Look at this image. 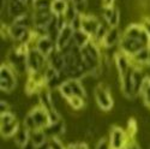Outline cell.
<instances>
[{
	"mask_svg": "<svg viewBox=\"0 0 150 149\" xmlns=\"http://www.w3.org/2000/svg\"><path fill=\"white\" fill-rule=\"evenodd\" d=\"M78 11V13L85 15L86 13V7H88V0H70Z\"/></svg>",
	"mask_w": 150,
	"mask_h": 149,
	"instance_id": "4316f807",
	"label": "cell"
},
{
	"mask_svg": "<svg viewBox=\"0 0 150 149\" xmlns=\"http://www.w3.org/2000/svg\"><path fill=\"white\" fill-rule=\"evenodd\" d=\"M49 149H51V148H49Z\"/></svg>",
	"mask_w": 150,
	"mask_h": 149,
	"instance_id": "b9f144b4",
	"label": "cell"
},
{
	"mask_svg": "<svg viewBox=\"0 0 150 149\" xmlns=\"http://www.w3.org/2000/svg\"><path fill=\"white\" fill-rule=\"evenodd\" d=\"M0 108H1V114H4V113H8V112H11V106L6 102V101H3L1 100V102H0Z\"/></svg>",
	"mask_w": 150,
	"mask_h": 149,
	"instance_id": "d6a6232c",
	"label": "cell"
},
{
	"mask_svg": "<svg viewBox=\"0 0 150 149\" xmlns=\"http://www.w3.org/2000/svg\"><path fill=\"white\" fill-rule=\"evenodd\" d=\"M27 64L28 71L33 72H41L48 65V58L45 57L37 48H30L27 55Z\"/></svg>",
	"mask_w": 150,
	"mask_h": 149,
	"instance_id": "6da1fadb",
	"label": "cell"
},
{
	"mask_svg": "<svg viewBox=\"0 0 150 149\" xmlns=\"http://www.w3.org/2000/svg\"><path fill=\"white\" fill-rule=\"evenodd\" d=\"M82 23H83V15L78 13L77 17L70 23V26L73 28L74 31H76V30H81L82 29Z\"/></svg>",
	"mask_w": 150,
	"mask_h": 149,
	"instance_id": "f1b7e54d",
	"label": "cell"
},
{
	"mask_svg": "<svg viewBox=\"0 0 150 149\" xmlns=\"http://www.w3.org/2000/svg\"><path fill=\"white\" fill-rule=\"evenodd\" d=\"M43 130L47 133V136H51V137H60V136L65 135L66 126H65V123L60 119V120H58L55 123H51Z\"/></svg>",
	"mask_w": 150,
	"mask_h": 149,
	"instance_id": "7c38bea8",
	"label": "cell"
},
{
	"mask_svg": "<svg viewBox=\"0 0 150 149\" xmlns=\"http://www.w3.org/2000/svg\"><path fill=\"white\" fill-rule=\"evenodd\" d=\"M95 149H110V143L106 137H102L101 140L97 141Z\"/></svg>",
	"mask_w": 150,
	"mask_h": 149,
	"instance_id": "1f68e13d",
	"label": "cell"
},
{
	"mask_svg": "<svg viewBox=\"0 0 150 149\" xmlns=\"http://www.w3.org/2000/svg\"><path fill=\"white\" fill-rule=\"evenodd\" d=\"M21 149H37V145H36L31 140H29V141H28L25 144H24Z\"/></svg>",
	"mask_w": 150,
	"mask_h": 149,
	"instance_id": "836d02e7",
	"label": "cell"
},
{
	"mask_svg": "<svg viewBox=\"0 0 150 149\" xmlns=\"http://www.w3.org/2000/svg\"><path fill=\"white\" fill-rule=\"evenodd\" d=\"M71 87H72V90H73V95L76 96H79V97H83V99H86V93H85V89L83 84L81 83L79 79H73V78H70L69 79Z\"/></svg>",
	"mask_w": 150,
	"mask_h": 149,
	"instance_id": "7402d4cb",
	"label": "cell"
},
{
	"mask_svg": "<svg viewBox=\"0 0 150 149\" xmlns=\"http://www.w3.org/2000/svg\"><path fill=\"white\" fill-rule=\"evenodd\" d=\"M74 148H76V149H89L88 144L84 143V142H82V143H74Z\"/></svg>",
	"mask_w": 150,
	"mask_h": 149,
	"instance_id": "d590c367",
	"label": "cell"
},
{
	"mask_svg": "<svg viewBox=\"0 0 150 149\" xmlns=\"http://www.w3.org/2000/svg\"><path fill=\"white\" fill-rule=\"evenodd\" d=\"M85 102H86V99H83V97H79L76 95H73L72 97L67 99V104L73 109H82L85 106Z\"/></svg>",
	"mask_w": 150,
	"mask_h": 149,
	"instance_id": "603a6c76",
	"label": "cell"
},
{
	"mask_svg": "<svg viewBox=\"0 0 150 149\" xmlns=\"http://www.w3.org/2000/svg\"><path fill=\"white\" fill-rule=\"evenodd\" d=\"M125 147H126V149H141L139 145L137 144V143H134V142H132V143H130V144H126Z\"/></svg>",
	"mask_w": 150,
	"mask_h": 149,
	"instance_id": "74e56055",
	"label": "cell"
},
{
	"mask_svg": "<svg viewBox=\"0 0 150 149\" xmlns=\"http://www.w3.org/2000/svg\"><path fill=\"white\" fill-rule=\"evenodd\" d=\"M30 140V132H29V130H27L25 128H19L18 130H17V132L13 135V141H15V143L18 145V147H23L24 144H25L28 141Z\"/></svg>",
	"mask_w": 150,
	"mask_h": 149,
	"instance_id": "9a60e30c",
	"label": "cell"
},
{
	"mask_svg": "<svg viewBox=\"0 0 150 149\" xmlns=\"http://www.w3.org/2000/svg\"><path fill=\"white\" fill-rule=\"evenodd\" d=\"M16 120V117L13 113H11V112H8V113H4L1 114V118H0V124L1 125H4V124H8L11 121Z\"/></svg>",
	"mask_w": 150,
	"mask_h": 149,
	"instance_id": "4dcf8cb0",
	"label": "cell"
},
{
	"mask_svg": "<svg viewBox=\"0 0 150 149\" xmlns=\"http://www.w3.org/2000/svg\"><path fill=\"white\" fill-rule=\"evenodd\" d=\"M30 113L36 123V125L39 129H46L49 124H51V119H49V114H48V111L42 107V106H36L34 107Z\"/></svg>",
	"mask_w": 150,
	"mask_h": 149,
	"instance_id": "8992f818",
	"label": "cell"
},
{
	"mask_svg": "<svg viewBox=\"0 0 150 149\" xmlns=\"http://www.w3.org/2000/svg\"><path fill=\"white\" fill-rule=\"evenodd\" d=\"M21 1H23V3H25V4H29V0H21Z\"/></svg>",
	"mask_w": 150,
	"mask_h": 149,
	"instance_id": "ab89813d",
	"label": "cell"
},
{
	"mask_svg": "<svg viewBox=\"0 0 150 149\" xmlns=\"http://www.w3.org/2000/svg\"><path fill=\"white\" fill-rule=\"evenodd\" d=\"M69 3L70 1H67V0H53L51 11L55 16H64L65 11L69 6Z\"/></svg>",
	"mask_w": 150,
	"mask_h": 149,
	"instance_id": "ac0fdd59",
	"label": "cell"
},
{
	"mask_svg": "<svg viewBox=\"0 0 150 149\" xmlns=\"http://www.w3.org/2000/svg\"><path fill=\"white\" fill-rule=\"evenodd\" d=\"M49 145H51V149H66L64 145H62L59 137H51L49 138Z\"/></svg>",
	"mask_w": 150,
	"mask_h": 149,
	"instance_id": "f546056e",
	"label": "cell"
},
{
	"mask_svg": "<svg viewBox=\"0 0 150 149\" xmlns=\"http://www.w3.org/2000/svg\"><path fill=\"white\" fill-rule=\"evenodd\" d=\"M149 54H150V48L145 47L141 49L139 52H137L136 54L132 55V60L134 63H138L141 65H148L149 64Z\"/></svg>",
	"mask_w": 150,
	"mask_h": 149,
	"instance_id": "d6986e66",
	"label": "cell"
},
{
	"mask_svg": "<svg viewBox=\"0 0 150 149\" xmlns=\"http://www.w3.org/2000/svg\"><path fill=\"white\" fill-rule=\"evenodd\" d=\"M15 70L10 65H1V70H0V88L4 93H11L16 88L17 79Z\"/></svg>",
	"mask_w": 150,
	"mask_h": 149,
	"instance_id": "7a4b0ae2",
	"label": "cell"
},
{
	"mask_svg": "<svg viewBox=\"0 0 150 149\" xmlns=\"http://www.w3.org/2000/svg\"><path fill=\"white\" fill-rule=\"evenodd\" d=\"M90 41H91V37L86 33H84L82 29L74 31V34H73V42H74V45H76V46H78L79 48H83L85 45H88Z\"/></svg>",
	"mask_w": 150,
	"mask_h": 149,
	"instance_id": "e0dca14e",
	"label": "cell"
},
{
	"mask_svg": "<svg viewBox=\"0 0 150 149\" xmlns=\"http://www.w3.org/2000/svg\"><path fill=\"white\" fill-rule=\"evenodd\" d=\"M19 129V125H18V121L17 119L11 121L8 124H4L1 125V129H0V132H1V136L5 138L7 137H13V135L17 132V130Z\"/></svg>",
	"mask_w": 150,
	"mask_h": 149,
	"instance_id": "2e32d148",
	"label": "cell"
},
{
	"mask_svg": "<svg viewBox=\"0 0 150 149\" xmlns=\"http://www.w3.org/2000/svg\"><path fill=\"white\" fill-rule=\"evenodd\" d=\"M100 23H101V21H100L96 16L85 13V15H83L82 30L88 34L90 37H94V35H95V33L100 26Z\"/></svg>",
	"mask_w": 150,
	"mask_h": 149,
	"instance_id": "9c48e42d",
	"label": "cell"
},
{
	"mask_svg": "<svg viewBox=\"0 0 150 149\" xmlns=\"http://www.w3.org/2000/svg\"><path fill=\"white\" fill-rule=\"evenodd\" d=\"M77 15H78V11L76 10V7L73 6V4L70 1V3H69V6H67V9H66V11H65V13H64V18H65L66 22L70 24L74 18L77 17Z\"/></svg>",
	"mask_w": 150,
	"mask_h": 149,
	"instance_id": "d4e9b609",
	"label": "cell"
},
{
	"mask_svg": "<svg viewBox=\"0 0 150 149\" xmlns=\"http://www.w3.org/2000/svg\"><path fill=\"white\" fill-rule=\"evenodd\" d=\"M102 18L106 21L109 27H118L119 19H120V12L118 9L113 6H103L102 9Z\"/></svg>",
	"mask_w": 150,
	"mask_h": 149,
	"instance_id": "30bf717a",
	"label": "cell"
},
{
	"mask_svg": "<svg viewBox=\"0 0 150 149\" xmlns=\"http://www.w3.org/2000/svg\"><path fill=\"white\" fill-rule=\"evenodd\" d=\"M110 28L112 27H109V24L106 21H101V23H100V26H98V28H97V30L94 35V39L98 42H102Z\"/></svg>",
	"mask_w": 150,
	"mask_h": 149,
	"instance_id": "44dd1931",
	"label": "cell"
},
{
	"mask_svg": "<svg viewBox=\"0 0 150 149\" xmlns=\"http://www.w3.org/2000/svg\"><path fill=\"white\" fill-rule=\"evenodd\" d=\"M33 1H34V0H33Z\"/></svg>",
	"mask_w": 150,
	"mask_h": 149,
	"instance_id": "7bdbcfd3",
	"label": "cell"
},
{
	"mask_svg": "<svg viewBox=\"0 0 150 149\" xmlns=\"http://www.w3.org/2000/svg\"><path fill=\"white\" fill-rule=\"evenodd\" d=\"M59 92H60L61 96L64 97V99H66V100L73 96V90H72V87H71L69 79H67L66 82H64V83H62V84L59 87Z\"/></svg>",
	"mask_w": 150,
	"mask_h": 149,
	"instance_id": "cb8c5ba5",
	"label": "cell"
},
{
	"mask_svg": "<svg viewBox=\"0 0 150 149\" xmlns=\"http://www.w3.org/2000/svg\"><path fill=\"white\" fill-rule=\"evenodd\" d=\"M24 128H25L27 130H29V131H34V130H36V129H39V128H37V125H36V123H35V120H34V118H33V116H31L30 112L27 114L25 119H24Z\"/></svg>",
	"mask_w": 150,
	"mask_h": 149,
	"instance_id": "83f0119b",
	"label": "cell"
},
{
	"mask_svg": "<svg viewBox=\"0 0 150 149\" xmlns=\"http://www.w3.org/2000/svg\"><path fill=\"white\" fill-rule=\"evenodd\" d=\"M49 148H51V145H49V140L40 145H37V149H49Z\"/></svg>",
	"mask_w": 150,
	"mask_h": 149,
	"instance_id": "8d00e7d4",
	"label": "cell"
},
{
	"mask_svg": "<svg viewBox=\"0 0 150 149\" xmlns=\"http://www.w3.org/2000/svg\"><path fill=\"white\" fill-rule=\"evenodd\" d=\"M115 64H117V70H118V73H119V77L124 76L125 73H127L129 70L132 67L129 55L125 54L124 52H120V53L115 54Z\"/></svg>",
	"mask_w": 150,
	"mask_h": 149,
	"instance_id": "8fae6325",
	"label": "cell"
},
{
	"mask_svg": "<svg viewBox=\"0 0 150 149\" xmlns=\"http://www.w3.org/2000/svg\"><path fill=\"white\" fill-rule=\"evenodd\" d=\"M94 93H95L96 102L102 111H109L112 107H113V99L110 96L109 88H107L106 84H103V83L98 84L95 88Z\"/></svg>",
	"mask_w": 150,
	"mask_h": 149,
	"instance_id": "3957f363",
	"label": "cell"
},
{
	"mask_svg": "<svg viewBox=\"0 0 150 149\" xmlns=\"http://www.w3.org/2000/svg\"><path fill=\"white\" fill-rule=\"evenodd\" d=\"M144 76L139 69H133L132 72V87H133V95H141V90H142V84L144 81Z\"/></svg>",
	"mask_w": 150,
	"mask_h": 149,
	"instance_id": "5bb4252c",
	"label": "cell"
},
{
	"mask_svg": "<svg viewBox=\"0 0 150 149\" xmlns=\"http://www.w3.org/2000/svg\"><path fill=\"white\" fill-rule=\"evenodd\" d=\"M53 0H34L33 9L34 10H51Z\"/></svg>",
	"mask_w": 150,
	"mask_h": 149,
	"instance_id": "484cf974",
	"label": "cell"
},
{
	"mask_svg": "<svg viewBox=\"0 0 150 149\" xmlns=\"http://www.w3.org/2000/svg\"><path fill=\"white\" fill-rule=\"evenodd\" d=\"M109 143H110V149H122L126 145V135L118 126L112 128Z\"/></svg>",
	"mask_w": 150,
	"mask_h": 149,
	"instance_id": "52a82bcc",
	"label": "cell"
},
{
	"mask_svg": "<svg viewBox=\"0 0 150 149\" xmlns=\"http://www.w3.org/2000/svg\"><path fill=\"white\" fill-rule=\"evenodd\" d=\"M73 34H74V30H73V28L70 26V24H67L64 29L60 30V33L58 35V39L55 41L58 51L64 49L66 46H69L73 41Z\"/></svg>",
	"mask_w": 150,
	"mask_h": 149,
	"instance_id": "ba28073f",
	"label": "cell"
},
{
	"mask_svg": "<svg viewBox=\"0 0 150 149\" xmlns=\"http://www.w3.org/2000/svg\"><path fill=\"white\" fill-rule=\"evenodd\" d=\"M35 48H37L45 57L48 58L52 53L57 51V45H55V41L51 39L49 36H40L36 39Z\"/></svg>",
	"mask_w": 150,
	"mask_h": 149,
	"instance_id": "5b68a950",
	"label": "cell"
},
{
	"mask_svg": "<svg viewBox=\"0 0 150 149\" xmlns=\"http://www.w3.org/2000/svg\"><path fill=\"white\" fill-rule=\"evenodd\" d=\"M120 36V30L118 27H113L110 28L106 35V37L102 41V45L106 47V48H112L113 46H115L117 43H120V40H121Z\"/></svg>",
	"mask_w": 150,
	"mask_h": 149,
	"instance_id": "4fadbf2b",
	"label": "cell"
},
{
	"mask_svg": "<svg viewBox=\"0 0 150 149\" xmlns=\"http://www.w3.org/2000/svg\"><path fill=\"white\" fill-rule=\"evenodd\" d=\"M115 0H102V5L103 6H113Z\"/></svg>",
	"mask_w": 150,
	"mask_h": 149,
	"instance_id": "f35d334b",
	"label": "cell"
},
{
	"mask_svg": "<svg viewBox=\"0 0 150 149\" xmlns=\"http://www.w3.org/2000/svg\"><path fill=\"white\" fill-rule=\"evenodd\" d=\"M6 13L13 21L19 16L28 13V4L21 1V0H7Z\"/></svg>",
	"mask_w": 150,
	"mask_h": 149,
	"instance_id": "277c9868",
	"label": "cell"
},
{
	"mask_svg": "<svg viewBox=\"0 0 150 149\" xmlns=\"http://www.w3.org/2000/svg\"><path fill=\"white\" fill-rule=\"evenodd\" d=\"M149 47H150V43H149Z\"/></svg>",
	"mask_w": 150,
	"mask_h": 149,
	"instance_id": "60d3db41",
	"label": "cell"
},
{
	"mask_svg": "<svg viewBox=\"0 0 150 149\" xmlns=\"http://www.w3.org/2000/svg\"><path fill=\"white\" fill-rule=\"evenodd\" d=\"M142 26H143V28L145 29V31L148 33V35L150 36V19H145V21L142 23Z\"/></svg>",
	"mask_w": 150,
	"mask_h": 149,
	"instance_id": "e575fe53",
	"label": "cell"
},
{
	"mask_svg": "<svg viewBox=\"0 0 150 149\" xmlns=\"http://www.w3.org/2000/svg\"><path fill=\"white\" fill-rule=\"evenodd\" d=\"M30 132V140L36 144V145H40L42 143H45L47 140V133L45 132L43 129H36L34 131H29Z\"/></svg>",
	"mask_w": 150,
	"mask_h": 149,
	"instance_id": "ffe728a7",
	"label": "cell"
}]
</instances>
